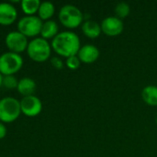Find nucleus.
Returning a JSON list of instances; mask_svg holds the SVG:
<instances>
[{"label": "nucleus", "mask_w": 157, "mask_h": 157, "mask_svg": "<svg viewBox=\"0 0 157 157\" xmlns=\"http://www.w3.org/2000/svg\"><path fill=\"white\" fill-rule=\"evenodd\" d=\"M51 47L54 52L66 59L77 55L81 49L80 37L73 31H62L58 33L53 40Z\"/></svg>", "instance_id": "f257e3e1"}, {"label": "nucleus", "mask_w": 157, "mask_h": 157, "mask_svg": "<svg viewBox=\"0 0 157 157\" xmlns=\"http://www.w3.org/2000/svg\"><path fill=\"white\" fill-rule=\"evenodd\" d=\"M51 44L41 37L31 40L27 48L29 57L36 63H43L47 61L51 56Z\"/></svg>", "instance_id": "f03ea898"}, {"label": "nucleus", "mask_w": 157, "mask_h": 157, "mask_svg": "<svg viewBox=\"0 0 157 157\" xmlns=\"http://www.w3.org/2000/svg\"><path fill=\"white\" fill-rule=\"evenodd\" d=\"M60 23L67 29H74L80 27L83 21V14L79 7L74 5L63 6L58 13Z\"/></svg>", "instance_id": "7ed1b4c3"}, {"label": "nucleus", "mask_w": 157, "mask_h": 157, "mask_svg": "<svg viewBox=\"0 0 157 157\" xmlns=\"http://www.w3.org/2000/svg\"><path fill=\"white\" fill-rule=\"evenodd\" d=\"M20 101L7 97L0 100V121L3 123H10L15 121L20 115Z\"/></svg>", "instance_id": "20e7f679"}, {"label": "nucleus", "mask_w": 157, "mask_h": 157, "mask_svg": "<svg viewBox=\"0 0 157 157\" xmlns=\"http://www.w3.org/2000/svg\"><path fill=\"white\" fill-rule=\"evenodd\" d=\"M23 66L22 57L15 52H7L0 56V73L5 75H13Z\"/></svg>", "instance_id": "39448f33"}, {"label": "nucleus", "mask_w": 157, "mask_h": 157, "mask_svg": "<svg viewBox=\"0 0 157 157\" xmlns=\"http://www.w3.org/2000/svg\"><path fill=\"white\" fill-rule=\"evenodd\" d=\"M43 23V20L37 16H25L18 22V31L22 33L27 38L36 37L41 34Z\"/></svg>", "instance_id": "423d86ee"}, {"label": "nucleus", "mask_w": 157, "mask_h": 157, "mask_svg": "<svg viewBox=\"0 0 157 157\" xmlns=\"http://www.w3.org/2000/svg\"><path fill=\"white\" fill-rule=\"evenodd\" d=\"M5 42L7 49L11 52H15L18 54L25 52L29 45L28 38L19 31L9 32L5 39Z\"/></svg>", "instance_id": "0eeeda50"}, {"label": "nucleus", "mask_w": 157, "mask_h": 157, "mask_svg": "<svg viewBox=\"0 0 157 157\" xmlns=\"http://www.w3.org/2000/svg\"><path fill=\"white\" fill-rule=\"evenodd\" d=\"M20 109L21 113H23L25 116L35 117L41 113L43 109V104L40 98L33 95L23 97V98L20 100Z\"/></svg>", "instance_id": "6e6552de"}, {"label": "nucleus", "mask_w": 157, "mask_h": 157, "mask_svg": "<svg viewBox=\"0 0 157 157\" xmlns=\"http://www.w3.org/2000/svg\"><path fill=\"white\" fill-rule=\"evenodd\" d=\"M102 32L108 37H116L120 35L124 29L122 19L117 17H107L101 23Z\"/></svg>", "instance_id": "1a4fd4ad"}, {"label": "nucleus", "mask_w": 157, "mask_h": 157, "mask_svg": "<svg viewBox=\"0 0 157 157\" xmlns=\"http://www.w3.org/2000/svg\"><path fill=\"white\" fill-rule=\"evenodd\" d=\"M18 17V11L11 3H0V25L9 26Z\"/></svg>", "instance_id": "9d476101"}, {"label": "nucleus", "mask_w": 157, "mask_h": 157, "mask_svg": "<svg viewBox=\"0 0 157 157\" xmlns=\"http://www.w3.org/2000/svg\"><path fill=\"white\" fill-rule=\"evenodd\" d=\"M77 55L81 63H93L98 60L100 56V52L96 46L92 44H85L81 47Z\"/></svg>", "instance_id": "9b49d317"}, {"label": "nucleus", "mask_w": 157, "mask_h": 157, "mask_svg": "<svg viewBox=\"0 0 157 157\" xmlns=\"http://www.w3.org/2000/svg\"><path fill=\"white\" fill-rule=\"evenodd\" d=\"M81 29L83 34L89 39H96L102 33L101 25L94 20H86L81 25Z\"/></svg>", "instance_id": "f8f14e48"}, {"label": "nucleus", "mask_w": 157, "mask_h": 157, "mask_svg": "<svg viewBox=\"0 0 157 157\" xmlns=\"http://www.w3.org/2000/svg\"><path fill=\"white\" fill-rule=\"evenodd\" d=\"M36 89V83L30 77H23L19 81L17 90L23 97L32 96Z\"/></svg>", "instance_id": "ddd939ff"}, {"label": "nucleus", "mask_w": 157, "mask_h": 157, "mask_svg": "<svg viewBox=\"0 0 157 157\" xmlns=\"http://www.w3.org/2000/svg\"><path fill=\"white\" fill-rule=\"evenodd\" d=\"M58 34V25L55 20H47L43 23L41 29V38L44 40L54 39Z\"/></svg>", "instance_id": "4468645a"}, {"label": "nucleus", "mask_w": 157, "mask_h": 157, "mask_svg": "<svg viewBox=\"0 0 157 157\" xmlns=\"http://www.w3.org/2000/svg\"><path fill=\"white\" fill-rule=\"evenodd\" d=\"M143 100L151 107H157V86H147L142 91Z\"/></svg>", "instance_id": "2eb2a0df"}, {"label": "nucleus", "mask_w": 157, "mask_h": 157, "mask_svg": "<svg viewBox=\"0 0 157 157\" xmlns=\"http://www.w3.org/2000/svg\"><path fill=\"white\" fill-rule=\"evenodd\" d=\"M55 10L56 8L53 3L48 2V1L42 2L38 10V17L42 20H44V21L50 20V18L55 14Z\"/></svg>", "instance_id": "dca6fc26"}, {"label": "nucleus", "mask_w": 157, "mask_h": 157, "mask_svg": "<svg viewBox=\"0 0 157 157\" xmlns=\"http://www.w3.org/2000/svg\"><path fill=\"white\" fill-rule=\"evenodd\" d=\"M41 2L39 0H23L20 2V6L24 14L27 16H34L38 13Z\"/></svg>", "instance_id": "f3484780"}, {"label": "nucleus", "mask_w": 157, "mask_h": 157, "mask_svg": "<svg viewBox=\"0 0 157 157\" xmlns=\"http://www.w3.org/2000/svg\"><path fill=\"white\" fill-rule=\"evenodd\" d=\"M130 13V6L129 4L125 3V2H120L118 3L116 7H115V14L116 17L122 19L127 17Z\"/></svg>", "instance_id": "a211bd4d"}, {"label": "nucleus", "mask_w": 157, "mask_h": 157, "mask_svg": "<svg viewBox=\"0 0 157 157\" xmlns=\"http://www.w3.org/2000/svg\"><path fill=\"white\" fill-rule=\"evenodd\" d=\"M19 81L14 75H5L3 77V86L6 89H17Z\"/></svg>", "instance_id": "6ab92c4d"}, {"label": "nucleus", "mask_w": 157, "mask_h": 157, "mask_svg": "<svg viewBox=\"0 0 157 157\" xmlns=\"http://www.w3.org/2000/svg\"><path fill=\"white\" fill-rule=\"evenodd\" d=\"M66 66L70 69V70H77L80 68L81 64V60L79 59L78 55H73V56H70L68 58L66 59Z\"/></svg>", "instance_id": "aec40b11"}, {"label": "nucleus", "mask_w": 157, "mask_h": 157, "mask_svg": "<svg viewBox=\"0 0 157 157\" xmlns=\"http://www.w3.org/2000/svg\"><path fill=\"white\" fill-rule=\"evenodd\" d=\"M51 64L57 70H61L64 68V62L59 57L51 58Z\"/></svg>", "instance_id": "412c9836"}, {"label": "nucleus", "mask_w": 157, "mask_h": 157, "mask_svg": "<svg viewBox=\"0 0 157 157\" xmlns=\"http://www.w3.org/2000/svg\"><path fill=\"white\" fill-rule=\"evenodd\" d=\"M6 135V128L5 124L0 121V140L5 138Z\"/></svg>", "instance_id": "4be33fe9"}, {"label": "nucleus", "mask_w": 157, "mask_h": 157, "mask_svg": "<svg viewBox=\"0 0 157 157\" xmlns=\"http://www.w3.org/2000/svg\"><path fill=\"white\" fill-rule=\"evenodd\" d=\"M3 77H4V76H3V75L0 73V87L3 86Z\"/></svg>", "instance_id": "5701e85b"}, {"label": "nucleus", "mask_w": 157, "mask_h": 157, "mask_svg": "<svg viewBox=\"0 0 157 157\" xmlns=\"http://www.w3.org/2000/svg\"><path fill=\"white\" fill-rule=\"evenodd\" d=\"M155 121H156V125H157V117H156V120H155Z\"/></svg>", "instance_id": "b1692460"}]
</instances>
